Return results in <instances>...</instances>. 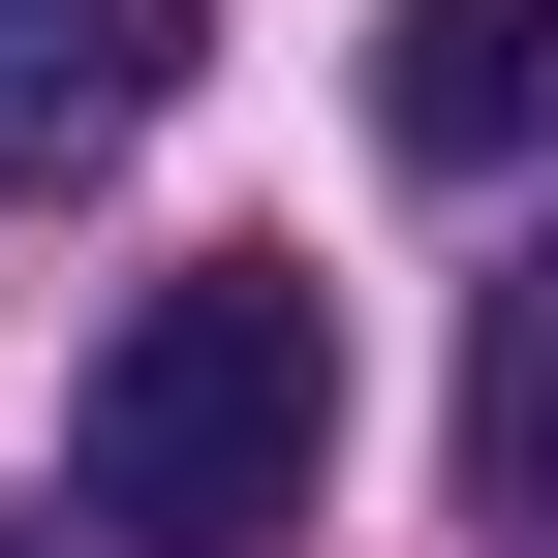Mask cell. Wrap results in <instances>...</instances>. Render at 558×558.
Instances as JSON below:
<instances>
[{
    "label": "cell",
    "mask_w": 558,
    "mask_h": 558,
    "mask_svg": "<svg viewBox=\"0 0 558 558\" xmlns=\"http://www.w3.org/2000/svg\"><path fill=\"white\" fill-rule=\"evenodd\" d=\"M156 94H186V0H0V124L32 156H124Z\"/></svg>",
    "instance_id": "3"
},
{
    "label": "cell",
    "mask_w": 558,
    "mask_h": 558,
    "mask_svg": "<svg viewBox=\"0 0 558 558\" xmlns=\"http://www.w3.org/2000/svg\"><path fill=\"white\" fill-rule=\"evenodd\" d=\"M373 156H403V186L558 156V0H403V32H373Z\"/></svg>",
    "instance_id": "2"
},
{
    "label": "cell",
    "mask_w": 558,
    "mask_h": 558,
    "mask_svg": "<svg viewBox=\"0 0 558 558\" xmlns=\"http://www.w3.org/2000/svg\"><path fill=\"white\" fill-rule=\"evenodd\" d=\"M62 465H94L124 558H279V527H311V465H341V279H311V248H186L156 311L94 341Z\"/></svg>",
    "instance_id": "1"
},
{
    "label": "cell",
    "mask_w": 558,
    "mask_h": 558,
    "mask_svg": "<svg viewBox=\"0 0 558 558\" xmlns=\"http://www.w3.org/2000/svg\"><path fill=\"white\" fill-rule=\"evenodd\" d=\"M465 465H497V497H558V248L497 279V341H465Z\"/></svg>",
    "instance_id": "4"
},
{
    "label": "cell",
    "mask_w": 558,
    "mask_h": 558,
    "mask_svg": "<svg viewBox=\"0 0 558 558\" xmlns=\"http://www.w3.org/2000/svg\"><path fill=\"white\" fill-rule=\"evenodd\" d=\"M0 558H32V527H0Z\"/></svg>",
    "instance_id": "5"
}]
</instances>
